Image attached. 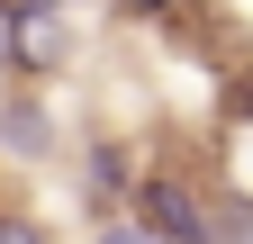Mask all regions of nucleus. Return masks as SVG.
Here are the masks:
<instances>
[{"instance_id": "f257e3e1", "label": "nucleus", "mask_w": 253, "mask_h": 244, "mask_svg": "<svg viewBox=\"0 0 253 244\" xmlns=\"http://www.w3.org/2000/svg\"><path fill=\"white\" fill-rule=\"evenodd\" d=\"M126 199H136V217H126L136 235H181V244H199V235H208V208H199V190H190L181 172H145Z\"/></svg>"}, {"instance_id": "20e7f679", "label": "nucleus", "mask_w": 253, "mask_h": 244, "mask_svg": "<svg viewBox=\"0 0 253 244\" xmlns=\"http://www.w3.org/2000/svg\"><path fill=\"white\" fill-rule=\"evenodd\" d=\"M126 9H136V18H163V9H172V0H126Z\"/></svg>"}, {"instance_id": "f03ea898", "label": "nucleus", "mask_w": 253, "mask_h": 244, "mask_svg": "<svg viewBox=\"0 0 253 244\" xmlns=\"http://www.w3.org/2000/svg\"><path fill=\"white\" fill-rule=\"evenodd\" d=\"M82 181H90V208H118L126 190H136V154H126V145H90Z\"/></svg>"}, {"instance_id": "7ed1b4c3", "label": "nucleus", "mask_w": 253, "mask_h": 244, "mask_svg": "<svg viewBox=\"0 0 253 244\" xmlns=\"http://www.w3.org/2000/svg\"><path fill=\"white\" fill-rule=\"evenodd\" d=\"M0 145H9L18 163H37L45 145H54V118H45V100H9V109H0Z\"/></svg>"}]
</instances>
